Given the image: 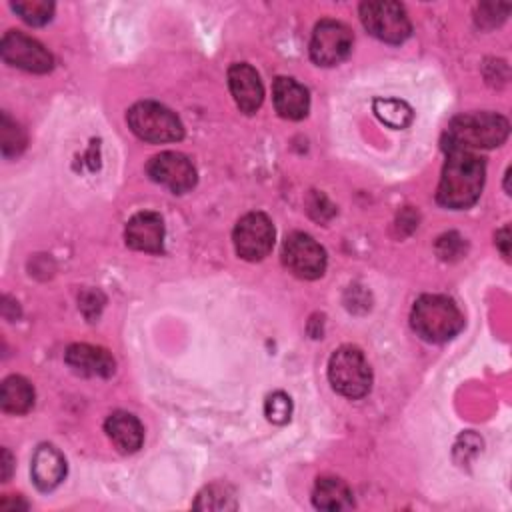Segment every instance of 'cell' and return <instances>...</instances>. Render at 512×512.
<instances>
[{"mask_svg": "<svg viewBox=\"0 0 512 512\" xmlns=\"http://www.w3.org/2000/svg\"><path fill=\"white\" fill-rule=\"evenodd\" d=\"M484 176L486 164L480 156L466 150H448L436 190L438 204L452 210L470 208L480 198Z\"/></svg>", "mask_w": 512, "mask_h": 512, "instance_id": "obj_1", "label": "cell"}, {"mask_svg": "<svg viewBox=\"0 0 512 512\" xmlns=\"http://www.w3.org/2000/svg\"><path fill=\"white\" fill-rule=\"evenodd\" d=\"M510 132V124L496 112H466L456 116L446 130V150H478L500 146Z\"/></svg>", "mask_w": 512, "mask_h": 512, "instance_id": "obj_2", "label": "cell"}, {"mask_svg": "<svg viewBox=\"0 0 512 512\" xmlns=\"http://www.w3.org/2000/svg\"><path fill=\"white\" fill-rule=\"evenodd\" d=\"M410 324L422 340L446 342L462 330L464 316L450 298L442 294H424L412 306Z\"/></svg>", "mask_w": 512, "mask_h": 512, "instance_id": "obj_3", "label": "cell"}, {"mask_svg": "<svg viewBox=\"0 0 512 512\" xmlns=\"http://www.w3.org/2000/svg\"><path fill=\"white\" fill-rule=\"evenodd\" d=\"M130 130L152 144L176 142L184 136V126L180 118L166 106L158 102H136L126 114Z\"/></svg>", "mask_w": 512, "mask_h": 512, "instance_id": "obj_4", "label": "cell"}, {"mask_svg": "<svg viewBox=\"0 0 512 512\" xmlns=\"http://www.w3.org/2000/svg\"><path fill=\"white\" fill-rule=\"evenodd\" d=\"M328 380L342 396L362 398L372 386V370L358 348L342 346L330 356Z\"/></svg>", "mask_w": 512, "mask_h": 512, "instance_id": "obj_5", "label": "cell"}, {"mask_svg": "<svg viewBox=\"0 0 512 512\" xmlns=\"http://www.w3.org/2000/svg\"><path fill=\"white\" fill-rule=\"evenodd\" d=\"M360 20L374 38L388 44L404 42L412 30L404 6L390 0H372L360 4Z\"/></svg>", "mask_w": 512, "mask_h": 512, "instance_id": "obj_6", "label": "cell"}, {"mask_svg": "<svg viewBox=\"0 0 512 512\" xmlns=\"http://www.w3.org/2000/svg\"><path fill=\"white\" fill-rule=\"evenodd\" d=\"M236 254L248 262L266 258L274 246V226L262 212L244 214L232 232Z\"/></svg>", "mask_w": 512, "mask_h": 512, "instance_id": "obj_7", "label": "cell"}, {"mask_svg": "<svg viewBox=\"0 0 512 512\" xmlns=\"http://www.w3.org/2000/svg\"><path fill=\"white\" fill-rule=\"evenodd\" d=\"M282 262L294 276L314 280L320 278L326 270V252L312 236L304 232H292L284 240Z\"/></svg>", "mask_w": 512, "mask_h": 512, "instance_id": "obj_8", "label": "cell"}, {"mask_svg": "<svg viewBox=\"0 0 512 512\" xmlns=\"http://www.w3.org/2000/svg\"><path fill=\"white\" fill-rule=\"evenodd\" d=\"M352 32L338 20H320L310 38V58L318 66H336L352 52Z\"/></svg>", "mask_w": 512, "mask_h": 512, "instance_id": "obj_9", "label": "cell"}, {"mask_svg": "<svg viewBox=\"0 0 512 512\" xmlns=\"http://www.w3.org/2000/svg\"><path fill=\"white\" fill-rule=\"evenodd\" d=\"M0 54L6 64L22 68L26 72H34V74L50 72L54 66L52 54L38 40L18 30H8L2 36Z\"/></svg>", "mask_w": 512, "mask_h": 512, "instance_id": "obj_10", "label": "cell"}, {"mask_svg": "<svg viewBox=\"0 0 512 512\" xmlns=\"http://www.w3.org/2000/svg\"><path fill=\"white\" fill-rule=\"evenodd\" d=\"M148 176L174 194H184L196 184V170L188 156L180 152H160L146 166Z\"/></svg>", "mask_w": 512, "mask_h": 512, "instance_id": "obj_11", "label": "cell"}, {"mask_svg": "<svg viewBox=\"0 0 512 512\" xmlns=\"http://www.w3.org/2000/svg\"><path fill=\"white\" fill-rule=\"evenodd\" d=\"M228 86L240 112L254 114L262 106L264 86L260 82L258 72L250 64H232L228 68Z\"/></svg>", "mask_w": 512, "mask_h": 512, "instance_id": "obj_12", "label": "cell"}, {"mask_svg": "<svg viewBox=\"0 0 512 512\" xmlns=\"http://www.w3.org/2000/svg\"><path fill=\"white\" fill-rule=\"evenodd\" d=\"M126 244L132 250L160 254L164 244V222L156 212H138L134 214L124 232Z\"/></svg>", "mask_w": 512, "mask_h": 512, "instance_id": "obj_13", "label": "cell"}, {"mask_svg": "<svg viewBox=\"0 0 512 512\" xmlns=\"http://www.w3.org/2000/svg\"><path fill=\"white\" fill-rule=\"evenodd\" d=\"M272 100H274L276 112L288 120H302L310 108L308 90L300 82L288 76H278L274 80Z\"/></svg>", "mask_w": 512, "mask_h": 512, "instance_id": "obj_14", "label": "cell"}, {"mask_svg": "<svg viewBox=\"0 0 512 512\" xmlns=\"http://www.w3.org/2000/svg\"><path fill=\"white\" fill-rule=\"evenodd\" d=\"M32 480L38 490L50 492L54 490L66 476V460L62 452L50 444H42L36 448L32 456Z\"/></svg>", "mask_w": 512, "mask_h": 512, "instance_id": "obj_15", "label": "cell"}, {"mask_svg": "<svg viewBox=\"0 0 512 512\" xmlns=\"http://www.w3.org/2000/svg\"><path fill=\"white\" fill-rule=\"evenodd\" d=\"M104 430L108 434V438L112 440V444L116 446L118 452L122 454H132L136 450H140L142 442H144V428L140 424V420L124 410L112 412L106 418Z\"/></svg>", "mask_w": 512, "mask_h": 512, "instance_id": "obj_16", "label": "cell"}, {"mask_svg": "<svg viewBox=\"0 0 512 512\" xmlns=\"http://www.w3.org/2000/svg\"><path fill=\"white\" fill-rule=\"evenodd\" d=\"M66 364L84 376H110L114 372V358L108 350L90 344H72L66 350Z\"/></svg>", "mask_w": 512, "mask_h": 512, "instance_id": "obj_17", "label": "cell"}, {"mask_svg": "<svg viewBox=\"0 0 512 512\" xmlns=\"http://www.w3.org/2000/svg\"><path fill=\"white\" fill-rule=\"evenodd\" d=\"M312 502L318 510H348L354 506V498L350 488L334 476L318 478L312 490Z\"/></svg>", "mask_w": 512, "mask_h": 512, "instance_id": "obj_18", "label": "cell"}, {"mask_svg": "<svg viewBox=\"0 0 512 512\" xmlns=\"http://www.w3.org/2000/svg\"><path fill=\"white\" fill-rule=\"evenodd\" d=\"M0 404L4 412L10 414H26L34 404V388L22 376H8L2 382Z\"/></svg>", "mask_w": 512, "mask_h": 512, "instance_id": "obj_19", "label": "cell"}, {"mask_svg": "<svg viewBox=\"0 0 512 512\" xmlns=\"http://www.w3.org/2000/svg\"><path fill=\"white\" fill-rule=\"evenodd\" d=\"M374 114L388 124L390 128H406L412 122V108L398 98H376L374 100Z\"/></svg>", "mask_w": 512, "mask_h": 512, "instance_id": "obj_20", "label": "cell"}, {"mask_svg": "<svg viewBox=\"0 0 512 512\" xmlns=\"http://www.w3.org/2000/svg\"><path fill=\"white\" fill-rule=\"evenodd\" d=\"M194 508H200V510H234L236 508L234 490L226 484H210L198 494V498L194 502Z\"/></svg>", "mask_w": 512, "mask_h": 512, "instance_id": "obj_21", "label": "cell"}, {"mask_svg": "<svg viewBox=\"0 0 512 512\" xmlns=\"http://www.w3.org/2000/svg\"><path fill=\"white\" fill-rule=\"evenodd\" d=\"M14 12L30 26H42L52 20L54 4L48 0H18L12 2Z\"/></svg>", "mask_w": 512, "mask_h": 512, "instance_id": "obj_22", "label": "cell"}, {"mask_svg": "<svg viewBox=\"0 0 512 512\" xmlns=\"http://www.w3.org/2000/svg\"><path fill=\"white\" fill-rule=\"evenodd\" d=\"M0 146L6 158L18 156L26 146V136L22 128L6 112H2V118H0Z\"/></svg>", "mask_w": 512, "mask_h": 512, "instance_id": "obj_23", "label": "cell"}, {"mask_svg": "<svg viewBox=\"0 0 512 512\" xmlns=\"http://www.w3.org/2000/svg\"><path fill=\"white\" fill-rule=\"evenodd\" d=\"M264 414L274 424H286L290 420V414H292V400H290V396L284 394V392H272L266 398Z\"/></svg>", "mask_w": 512, "mask_h": 512, "instance_id": "obj_24", "label": "cell"}, {"mask_svg": "<svg viewBox=\"0 0 512 512\" xmlns=\"http://www.w3.org/2000/svg\"><path fill=\"white\" fill-rule=\"evenodd\" d=\"M508 10H510V4H482L478 8L476 20L484 28H494L506 18Z\"/></svg>", "mask_w": 512, "mask_h": 512, "instance_id": "obj_25", "label": "cell"}, {"mask_svg": "<svg viewBox=\"0 0 512 512\" xmlns=\"http://www.w3.org/2000/svg\"><path fill=\"white\" fill-rule=\"evenodd\" d=\"M464 250V240L456 234V232H450V234H444L438 238L436 242V252L442 260H454V258H460Z\"/></svg>", "mask_w": 512, "mask_h": 512, "instance_id": "obj_26", "label": "cell"}, {"mask_svg": "<svg viewBox=\"0 0 512 512\" xmlns=\"http://www.w3.org/2000/svg\"><path fill=\"white\" fill-rule=\"evenodd\" d=\"M496 244H498L502 256L508 260L510 258V228L508 226H504L502 230L496 232Z\"/></svg>", "mask_w": 512, "mask_h": 512, "instance_id": "obj_27", "label": "cell"}, {"mask_svg": "<svg viewBox=\"0 0 512 512\" xmlns=\"http://www.w3.org/2000/svg\"><path fill=\"white\" fill-rule=\"evenodd\" d=\"M12 454L6 450V448H2V474H0V478H2V482H6L8 478H10V474H12Z\"/></svg>", "mask_w": 512, "mask_h": 512, "instance_id": "obj_28", "label": "cell"}]
</instances>
